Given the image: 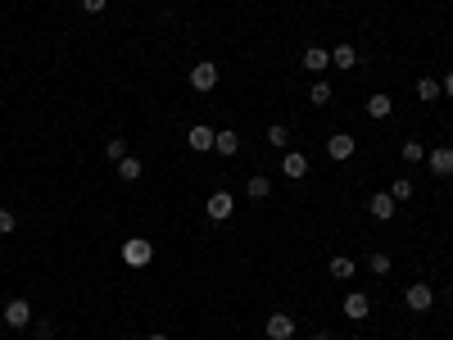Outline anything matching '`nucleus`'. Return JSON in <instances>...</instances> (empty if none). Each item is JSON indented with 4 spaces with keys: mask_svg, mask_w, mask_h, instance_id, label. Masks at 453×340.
I'll return each mask as SVG.
<instances>
[{
    "mask_svg": "<svg viewBox=\"0 0 453 340\" xmlns=\"http://www.w3.org/2000/svg\"><path fill=\"white\" fill-rule=\"evenodd\" d=\"M299 68H309V73H326L331 68V51H322V46H309L299 59Z\"/></svg>",
    "mask_w": 453,
    "mask_h": 340,
    "instance_id": "10",
    "label": "nucleus"
},
{
    "mask_svg": "<svg viewBox=\"0 0 453 340\" xmlns=\"http://www.w3.org/2000/svg\"><path fill=\"white\" fill-rule=\"evenodd\" d=\"M105 154H109L114 164H118V159H127V137H109V141H105Z\"/></svg>",
    "mask_w": 453,
    "mask_h": 340,
    "instance_id": "20",
    "label": "nucleus"
},
{
    "mask_svg": "<svg viewBox=\"0 0 453 340\" xmlns=\"http://www.w3.org/2000/svg\"><path fill=\"white\" fill-rule=\"evenodd\" d=\"M309 105H317V109L331 105V87H326V82H313V87H309Z\"/></svg>",
    "mask_w": 453,
    "mask_h": 340,
    "instance_id": "21",
    "label": "nucleus"
},
{
    "mask_svg": "<svg viewBox=\"0 0 453 340\" xmlns=\"http://www.w3.org/2000/svg\"><path fill=\"white\" fill-rule=\"evenodd\" d=\"M267 145H277V150H286V145H290L286 123H272V127H267Z\"/></svg>",
    "mask_w": 453,
    "mask_h": 340,
    "instance_id": "22",
    "label": "nucleus"
},
{
    "mask_svg": "<svg viewBox=\"0 0 453 340\" xmlns=\"http://www.w3.org/2000/svg\"><path fill=\"white\" fill-rule=\"evenodd\" d=\"M263 336L267 340H290L295 336V318H290V313H272V318L263 322Z\"/></svg>",
    "mask_w": 453,
    "mask_h": 340,
    "instance_id": "6",
    "label": "nucleus"
},
{
    "mask_svg": "<svg viewBox=\"0 0 453 340\" xmlns=\"http://www.w3.org/2000/svg\"><path fill=\"white\" fill-rule=\"evenodd\" d=\"M367 313H372V299H367L363 290H349V295H345V318H353V322H363Z\"/></svg>",
    "mask_w": 453,
    "mask_h": 340,
    "instance_id": "11",
    "label": "nucleus"
},
{
    "mask_svg": "<svg viewBox=\"0 0 453 340\" xmlns=\"http://www.w3.org/2000/svg\"><path fill=\"white\" fill-rule=\"evenodd\" d=\"M390 196H395V200H412V181H408V177H395V186H390Z\"/></svg>",
    "mask_w": 453,
    "mask_h": 340,
    "instance_id": "26",
    "label": "nucleus"
},
{
    "mask_svg": "<svg viewBox=\"0 0 453 340\" xmlns=\"http://www.w3.org/2000/svg\"><path fill=\"white\" fill-rule=\"evenodd\" d=\"M105 5H109V0H82V9H87V14H105Z\"/></svg>",
    "mask_w": 453,
    "mask_h": 340,
    "instance_id": "29",
    "label": "nucleus"
},
{
    "mask_svg": "<svg viewBox=\"0 0 453 340\" xmlns=\"http://www.w3.org/2000/svg\"><path fill=\"white\" fill-rule=\"evenodd\" d=\"M164 5H168V0H164Z\"/></svg>",
    "mask_w": 453,
    "mask_h": 340,
    "instance_id": "35",
    "label": "nucleus"
},
{
    "mask_svg": "<svg viewBox=\"0 0 453 340\" xmlns=\"http://www.w3.org/2000/svg\"><path fill=\"white\" fill-rule=\"evenodd\" d=\"M5 322L14 326V331L32 326V304H28V299H9V304H5Z\"/></svg>",
    "mask_w": 453,
    "mask_h": 340,
    "instance_id": "7",
    "label": "nucleus"
},
{
    "mask_svg": "<svg viewBox=\"0 0 453 340\" xmlns=\"http://www.w3.org/2000/svg\"><path fill=\"white\" fill-rule=\"evenodd\" d=\"M150 340H168V336H159V331H154V336H150Z\"/></svg>",
    "mask_w": 453,
    "mask_h": 340,
    "instance_id": "32",
    "label": "nucleus"
},
{
    "mask_svg": "<svg viewBox=\"0 0 453 340\" xmlns=\"http://www.w3.org/2000/svg\"><path fill=\"white\" fill-rule=\"evenodd\" d=\"M213 137H218V132H213V127H204V123H195V127H191V137H186V141H191V150H213Z\"/></svg>",
    "mask_w": 453,
    "mask_h": 340,
    "instance_id": "13",
    "label": "nucleus"
},
{
    "mask_svg": "<svg viewBox=\"0 0 453 340\" xmlns=\"http://www.w3.org/2000/svg\"><path fill=\"white\" fill-rule=\"evenodd\" d=\"M367 209H372V218H376V223H390V218L399 213V200L390 196V191H381V196H372V204H367Z\"/></svg>",
    "mask_w": 453,
    "mask_h": 340,
    "instance_id": "9",
    "label": "nucleus"
},
{
    "mask_svg": "<svg viewBox=\"0 0 453 340\" xmlns=\"http://www.w3.org/2000/svg\"><path fill=\"white\" fill-rule=\"evenodd\" d=\"M367 268H372L376 277H385V272H390V254H381V250H376L372 259H367Z\"/></svg>",
    "mask_w": 453,
    "mask_h": 340,
    "instance_id": "25",
    "label": "nucleus"
},
{
    "mask_svg": "<svg viewBox=\"0 0 453 340\" xmlns=\"http://www.w3.org/2000/svg\"><path fill=\"white\" fill-rule=\"evenodd\" d=\"M245 196H250V200H267V196H272V181H267L263 173H254L250 181H245Z\"/></svg>",
    "mask_w": 453,
    "mask_h": 340,
    "instance_id": "15",
    "label": "nucleus"
},
{
    "mask_svg": "<svg viewBox=\"0 0 453 340\" xmlns=\"http://www.w3.org/2000/svg\"><path fill=\"white\" fill-rule=\"evenodd\" d=\"M390 114H395L390 95H367V118H390Z\"/></svg>",
    "mask_w": 453,
    "mask_h": 340,
    "instance_id": "16",
    "label": "nucleus"
},
{
    "mask_svg": "<svg viewBox=\"0 0 453 340\" xmlns=\"http://www.w3.org/2000/svg\"><path fill=\"white\" fill-rule=\"evenodd\" d=\"M353 150H358V141H353L349 132H336V137H326V154H331V164L353 159Z\"/></svg>",
    "mask_w": 453,
    "mask_h": 340,
    "instance_id": "4",
    "label": "nucleus"
},
{
    "mask_svg": "<svg viewBox=\"0 0 453 340\" xmlns=\"http://www.w3.org/2000/svg\"><path fill=\"white\" fill-rule=\"evenodd\" d=\"M403 304H408L412 313H426V309H431V304H435V290H431V286H426V282H412L408 290H403Z\"/></svg>",
    "mask_w": 453,
    "mask_h": 340,
    "instance_id": "3",
    "label": "nucleus"
},
{
    "mask_svg": "<svg viewBox=\"0 0 453 340\" xmlns=\"http://www.w3.org/2000/svg\"><path fill=\"white\" fill-rule=\"evenodd\" d=\"M14 227H18V218L9 213V209H0V236H9V232H14Z\"/></svg>",
    "mask_w": 453,
    "mask_h": 340,
    "instance_id": "28",
    "label": "nucleus"
},
{
    "mask_svg": "<svg viewBox=\"0 0 453 340\" xmlns=\"http://www.w3.org/2000/svg\"><path fill=\"white\" fill-rule=\"evenodd\" d=\"M245 5H259V0H245Z\"/></svg>",
    "mask_w": 453,
    "mask_h": 340,
    "instance_id": "33",
    "label": "nucleus"
},
{
    "mask_svg": "<svg viewBox=\"0 0 453 340\" xmlns=\"http://www.w3.org/2000/svg\"><path fill=\"white\" fill-rule=\"evenodd\" d=\"M331 64L336 68H358V51H353V46H336V51H331Z\"/></svg>",
    "mask_w": 453,
    "mask_h": 340,
    "instance_id": "17",
    "label": "nucleus"
},
{
    "mask_svg": "<svg viewBox=\"0 0 453 340\" xmlns=\"http://www.w3.org/2000/svg\"><path fill=\"white\" fill-rule=\"evenodd\" d=\"M439 95H444V91H439L435 78H422V82H417V100H439Z\"/></svg>",
    "mask_w": 453,
    "mask_h": 340,
    "instance_id": "23",
    "label": "nucleus"
},
{
    "mask_svg": "<svg viewBox=\"0 0 453 340\" xmlns=\"http://www.w3.org/2000/svg\"><path fill=\"white\" fill-rule=\"evenodd\" d=\"M281 173H286L290 181H299L304 173H309V159H304V154H295V150H290L286 159H281Z\"/></svg>",
    "mask_w": 453,
    "mask_h": 340,
    "instance_id": "12",
    "label": "nucleus"
},
{
    "mask_svg": "<svg viewBox=\"0 0 453 340\" xmlns=\"http://www.w3.org/2000/svg\"><path fill=\"white\" fill-rule=\"evenodd\" d=\"M403 164H426V145L422 141H403Z\"/></svg>",
    "mask_w": 453,
    "mask_h": 340,
    "instance_id": "19",
    "label": "nucleus"
},
{
    "mask_svg": "<svg viewBox=\"0 0 453 340\" xmlns=\"http://www.w3.org/2000/svg\"><path fill=\"white\" fill-rule=\"evenodd\" d=\"M204 213H209L213 223H227V218L236 213V200H231V191H213L209 204H204Z\"/></svg>",
    "mask_w": 453,
    "mask_h": 340,
    "instance_id": "5",
    "label": "nucleus"
},
{
    "mask_svg": "<svg viewBox=\"0 0 453 340\" xmlns=\"http://www.w3.org/2000/svg\"><path fill=\"white\" fill-rule=\"evenodd\" d=\"M32 336H36V340H55V322H50V318L32 322Z\"/></svg>",
    "mask_w": 453,
    "mask_h": 340,
    "instance_id": "27",
    "label": "nucleus"
},
{
    "mask_svg": "<svg viewBox=\"0 0 453 340\" xmlns=\"http://www.w3.org/2000/svg\"><path fill=\"white\" fill-rule=\"evenodd\" d=\"M213 87H218V64H213V59L191 64V91H213Z\"/></svg>",
    "mask_w": 453,
    "mask_h": 340,
    "instance_id": "2",
    "label": "nucleus"
},
{
    "mask_svg": "<svg viewBox=\"0 0 453 340\" xmlns=\"http://www.w3.org/2000/svg\"><path fill=\"white\" fill-rule=\"evenodd\" d=\"M331 277H340V282H349V277H353V259H345V254H336V259H331Z\"/></svg>",
    "mask_w": 453,
    "mask_h": 340,
    "instance_id": "24",
    "label": "nucleus"
},
{
    "mask_svg": "<svg viewBox=\"0 0 453 340\" xmlns=\"http://www.w3.org/2000/svg\"><path fill=\"white\" fill-rule=\"evenodd\" d=\"M150 259H154V245L145 236H132L127 245H122V263H127V268H145Z\"/></svg>",
    "mask_w": 453,
    "mask_h": 340,
    "instance_id": "1",
    "label": "nucleus"
},
{
    "mask_svg": "<svg viewBox=\"0 0 453 340\" xmlns=\"http://www.w3.org/2000/svg\"><path fill=\"white\" fill-rule=\"evenodd\" d=\"M213 150L223 154V159H231V154L240 150V137H236V132H231V127H227V132H218V137H213Z\"/></svg>",
    "mask_w": 453,
    "mask_h": 340,
    "instance_id": "14",
    "label": "nucleus"
},
{
    "mask_svg": "<svg viewBox=\"0 0 453 340\" xmlns=\"http://www.w3.org/2000/svg\"><path fill=\"white\" fill-rule=\"evenodd\" d=\"M449 304H453V290H449Z\"/></svg>",
    "mask_w": 453,
    "mask_h": 340,
    "instance_id": "34",
    "label": "nucleus"
},
{
    "mask_svg": "<svg viewBox=\"0 0 453 340\" xmlns=\"http://www.w3.org/2000/svg\"><path fill=\"white\" fill-rule=\"evenodd\" d=\"M426 164H431V173H435V177H453V145L426 150Z\"/></svg>",
    "mask_w": 453,
    "mask_h": 340,
    "instance_id": "8",
    "label": "nucleus"
},
{
    "mask_svg": "<svg viewBox=\"0 0 453 340\" xmlns=\"http://www.w3.org/2000/svg\"><path fill=\"white\" fill-rule=\"evenodd\" d=\"M439 91H444L449 100H453V73H444V82H439Z\"/></svg>",
    "mask_w": 453,
    "mask_h": 340,
    "instance_id": "30",
    "label": "nucleus"
},
{
    "mask_svg": "<svg viewBox=\"0 0 453 340\" xmlns=\"http://www.w3.org/2000/svg\"><path fill=\"white\" fill-rule=\"evenodd\" d=\"M141 173H145L141 159H132V154H127V159H118V177L122 181H141Z\"/></svg>",
    "mask_w": 453,
    "mask_h": 340,
    "instance_id": "18",
    "label": "nucleus"
},
{
    "mask_svg": "<svg viewBox=\"0 0 453 340\" xmlns=\"http://www.w3.org/2000/svg\"><path fill=\"white\" fill-rule=\"evenodd\" d=\"M313 340H331V336H326V331H317V336H313Z\"/></svg>",
    "mask_w": 453,
    "mask_h": 340,
    "instance_id": "31",
    "label": "nucleus"
}]
</instances>
